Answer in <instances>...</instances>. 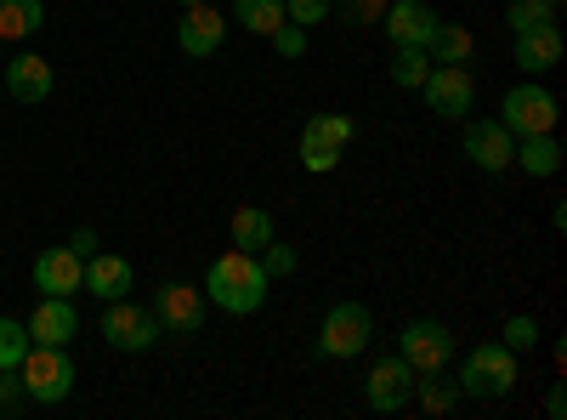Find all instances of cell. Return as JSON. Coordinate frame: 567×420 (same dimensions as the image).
<instances>
[{
  "mask_svg": "<svg viewBox=\"0 0 567 420\" xmlns=\"http://www.w3.org/2000/svg\"><path fill=\"white\" fill-rule=\"evenodd\" d=\"M398 358L414 369V376H437V369L454 363V330L443 318H414L398 330Z\"/></svg>",
  "mask_w": 567,
  "mask_h": 420,
  "instance_id": "5",
  "label": "cell"
},
{
  "mask_svg": "<svg viewBox=\"0 0 567 420\" xmlns=\"http://www.w3.org/2000/svg\"><path fill=\"white\" fill-rule=\"evenodd\" d=\"M80 256H97V227H74V239H69Z\"/></svg>",
  "mask_w": 567,
  "mask_h": 420,
  "instance_id": "35",
  "label": "cell"
},
{
  "mask_svg": "<svg viewBox=\"0 0 567 420\" xmlns=\"http://www.w3.org/2000/svg\"><path fill=\"white\" fill-rule=\"evenodd\" d=\"M109 313H103V336H109V347H120V352H148V347H159V318H154V307H136L131 296H120V301H103Z\"/></svg>",
  "mask_w": 567,
  "mask_h": 420,
  "instance_id": "8",
  "label": "cell"
},
{
  "mask_svg": "<svg viewBox=\"0 0 567 420\" xmlns=\"http://www.w3.org/2000/svg\"><path fill=\"white\" fill-rule=\"evenodd\" d=\"M45 23L40 0H0V40H29Z\"/></svg>",
  "mask_w": 567,
  "mask_h": 420,
  "instance_id": "22",
  "label": "cell"
},
{
  "mask_svg": "<svg viewBox=\"0 0 567 420\" xmlns=\"http://www.w3.org/2000/svg\"><path fill=\"white\" fill-rule=\"evenodd\" d=\"M52 85H58L52 63L34 58V52H23V58L7 63V91H12V103H23V109H40L45 98H52Z\"/></svg>",
  "mask_w": 567,
  "mask_h": 420,
  "instance_id": "17",
  "label": "cell"
},
{
  "mask_svg": "<svg viewBox=\"0 0 567 420\" xmlns=\"http://www.w3.org/2000/svg\"><path fill=\"white\" fill-rule=\"evenodd\" d=\"M29 347H34V341H29V324H18V318H0V369H18Z\"/></svg>",
  "mask_w": 567,
  "mask_h": 420,
  "instance_id": "28",
  "label": "cell"
},
{
  "mask_svg": "<svg viewBox=\"0 0 567 420\" xmlns=\"http://www.w3.org/2000/svg\"><path fill=\"white\" fill-rule=\"evenodd\" d=\"M511 165H523L528 176H556V171H561V143H556V131L516 136V154H511Z\"/></svg>",
  "mask_w": 567,
  "mask_h": 420,
  "instance_id": "19",
  "label": "cell"
},
{
  "mask_svg": "<svg viewBox=\"0 0 567 420\" xmlns=\"http://www.w3.org/2000/svg\"><path fill=\"white\" fill-rule=\"evenodd\" d=\"M0 63H7V40H0Z\"/></svg>",
  "mask_w": 567,
  "mask_h": 420,
  "instance_id": "37",
  "label": "cell"
},
{
  "mask_svg": "<svg viewBox=\"0 0 567 420\" xmlns=\"http://www.w3.org/2000/svg\"><path fill=\"white\" fill-rule=\"evenodd\" d=\"M284 18L301 23V29H312V23H323V18H336V0H284Z\"/></svg>",
  "mask_w": 567,
  "mask_h": 420,
  "instance_id": "31",
  "label": "cell"
},
{
  "mask_svg": "<svg viewBox=\"0 0 567 420\" xmlns=\"http://www.w3.org/2000/svg\"><path fill=\"white\" fill-rule=\"evenodd\" d=\"M176 7H199V0H176Z\"/></svg>",
  "mask_w": 567,
  "mask_h": 420,
  "instance_id": "38",
  "label": "cell"
},
{
  "mask_svg": "<svg viewBox=\"0 0 567 420\" xmlns=\"http://www.w3.org/2000/svg\"><path fill=\"white\" fill-rule=\"evenodd\" d=\"M301 165H307L312 176H329V171L341 165V154H336V148H301Z\"/></svg>",
  "mask_w": 567,
  "mask_h": 420,
  "instance_id": "34",
  "label": "cell"
},
{
  "mask_svg": "<svg viewBox=\"0 0 567 420\" xmlns=\"http://www.w3.org/2000/svg\"><path fill=\"white\" fill-rule=\"evenodd\" d=\"M18 381H23V398L29 403H63L74 392V381H80V369H74L69 347H40L34 341L23 352V363H18Z\"/></svg>",
  "mask_w": 567,
  "mask_h": 420,
  "instance_id": "2",
  "label": "cell"
},
{
  "mask_svg": "<svg viewBox=\"0 0 567 420\" xmlns=\"http://www.w3.org/2000/svg\"><path fill=\"white\" fill-rule=\"evenodd\" d=\"M205 301L210 307H221V313H233V318H250V313H261V301H267V290H272V278H267V267H261V256H250V250H221L210 267H205Z\"/></svg>",
  "mask_w": 567,
  "mask_h": 420,
  "instance_id": "1",
  "label": "cell"
},
{
  "mask_svg": "<svg viewBox=\"0 0 567 420\" xmlns=\"http://www.w3.org/2000/svg\"><path fill=\"white\" fill-rule=\"evenodd\" d=\"M425 58H432V63H471V29L437 23L432 40H425Z\"/></svg>",
  "mask_w": 567,
  "mask_h": 420,
  "instance_id": "23",
  "label": "cell"
},
{
  "mask_svg": "<svg viewBox=\"0 0 567 420\" xmlns=\"http://www.w3.org/2000/svg\"><path fill=\"white\" fill-rule=\"evenodd\" d=\"M267 40H272V52H278V58H290V63H296V58H307V29H301V23H290V18H284Z\"/></svg>",
  "mask_w": 567,
  "mask_h": 420,
  "instance_id": "30",
  "label": "cell"
},
{
  "mask_svg": "<svg viewBox=\"0 0 567 420\" xmlns=\"http://www.w3.org/2000/svg\"><path fill=\"white\" fill-rule=\"evenodd\" d=\"M227 40V18L210 7V0H199V7H182V23H176V45L187 58H216Z\"/></svg>",
  "mask_w": 567,
  "mask_h": 420,
  "instance_id": "13",
  "label": "cell"
},
{
  "mask_svg": "<svg viewBox=\"0 0 567 420\" xmlns=\"http://www.w3.org/2000/svg\"><path fill=\"white\" fill-rule=\"evenodd\" d=\"M545 414H550V420H561V414H567V392H561V381L550 387V398H545Z\"/></svg>",
  "mask_w": 567,
  "mask_h": 420,
  "instance_id": "36",
  "label": "cell"
},
{
  "mask_svg": "<svg viewBox=\"0 0 567 420\" xmlns=\"http://www.w3.org/2000/svg\"><path fill=\"white\" fill-rule=\"evenodd\" d=\"M205 290L199 285H182V278H165L154 290V318L165 336H199L205 330Z\"/></svg>",
  "mask_w": 567,
  "mask_h": 420,
  "instance_id": "9",
  "label": "cell"
},
{
  "mask_svg": "<svg viewBox=\"0 0 567 420\" xmlns=\"http://www.w3.org/2000/svg\"><path fill=\"white\" fill-rule=\"evenodd\" d=\"M352 136H358V120L352 114H312L301 125V148H336V154H347Z\"/></svg>",
  "mask_w": 567,
  "mask_h": 420,
  "instance_id": "20",
  "label": "cell"
},
{
  "mask_svg": "<svg viewBox=\"0 0 567 420\" xmlns=\"http://www.w3.org/2000/svg\"><path fill=\"white\" fill-rule=\"evenodd\" d=\"M414 398H420L425 414H449V409L460 403V387L443 381V369H437V376H414Z\"/></svg>",
  "mask_w": 567,
  "mask_h": 420,
  "instance_id": "25",
  "label": "cell"
},
{
  "mask_svg": "<svg viewBox=\"0 0 567 420\" xmlns=\"http://www.w3.org/2000/svg\"><path fill=\"white\" fill-rule=\"evenodd\" d=\"M465 125V160L477 165V171H488V176H499V171H511V154H516V136L499 125V114L494 120H460Z\"/></svg>",
  "mask_w": 567,
  "mask_h": 420,
  "instance_id": "10",
  "label": "cell"
},
{
  "mask_svg": "<svg viewBox=\"0 0 567 420\" xmlns=\"http://www.w3.org/2000/svg\"><path fill=\"white\" fill-rule=\"evenodd\" d=\"M233 245L250 250V256H261V250L272 245V216H267L261 205H239V211H233Z\"/></svg>",
  "mask_w": 567,
  "mask_h": 420,
  "instance_id": "21",
  "label": "cell"
},
{
  "mask_svg": "<svg viewBox=\"0 0 567 420\" xmlns=\"http://www.w3.org/2000/svg\"><path fill=\"white\" fill-rule=\"evenodd\" d=\"M425 74H432V58H425V45H398V58H392V80L403 91H420Z\"/></svg>",
  "mask_w": 567,
  "mask_h": 420,
  "instance_id": "27",
  "label": "cell"
},
{
  "mask_svg": "<svg viewBox=\"0 0 567 420\" xmlns=\"http://www.w3.org/2000/svg\"><path fill=\"white\" fill-rule=\"evenodd\" d=\"M233 23L250 34H272L284 23V0H233Z\"/></svg>",
  "mask_w": 567,
  "mask_h": 420,
  "instance_id": "24",
  "label": "cell"
},
{
  "mask_svg": "<svg viewBox=\"0 0 567 420\" xmlns=\"http://www.w3.org/2000/svg\"><path fill=\"white\" fill-rule=\"evenodd\" d=\"M561 52H567V45H561V29H556V23H539V29H523V34H516L511 63L523 69L528 80H539V74H550V69L561 63Z\"/></svg>",
  "mask_w": 567,
  "mask_h": 420,
  "instance_id": "16",
  "label": "cell"
},
{
  "mask_svg": "<svg viewBox=\"0 0 567 420\" xmlns=\"http://www.w3.org/2000/svg\"><path fill=\"white\" fill-rule=\"evenodd\" d=\"M374 341V313L363 301H336L318 324V352L323 358H358Z\"/></svg>",
  "mask_w": 567,
  "mask_h": 420,
  "instance_id": "4",
  "label": "cell"
},
{
  "mask_svg": "<svg viewBox=\"0 0 567 420\" xmlns=\"http://www.w3.org/2000/svg\"><path fill=\"white\" fill-rule=\"evenodd\" d=\"M556 12H561V0H511V7H505V23H511V34H523V29L556 23Z\"/></svg>",
  "mask_w": 567,
  "mask_h": 420,
  "instance_id": "26",
  "label": "cell"
},
{
  "mask_svg": "<svg viewBox=\"0 0 567 420\" xmlns=\"http://www.w3.org/2000/svg\"><path fill=\"white\" fill-rule=\"evenodd\" d=\"M341 23H352V29H369V23H381V12H386V0H341Z\"/></svg>",
  "mask_w": 567,
  "mask_h": 420,
  "instance_id": "32",
  "label": "cell"
},
{
  "mask_svg": "<svg viewBox=\"0 0 567 420\" xmlns=\"http://www.w3.org/2000/svg\"><path fill=\"white\" fill-rule=\"evenodd\" d=\"M131 285H136V273L125 256H103V250L85 256V290L97 301H120V296H131Z\"/></svg>",
  "mask_w": 567,
  "mask_h": 420,
  "instance_id": "18",
  "label": "cell"
},
{
  "mask_svg": "<svg viewBox=\"0 0 567 420\" xmlns=\"http://www.w3.org/2000/svg\"><path fill=\"white\" fill-rule=\"evenodd\" d=\"M437 23L443 18L432 0H386V12H381V29L392 34V45H425Z\"/></svg>",
  "mask_w": 567,
  "mask_h": 420,
  "instance_id": "14",
  "label": "cell"
},
{
  "mask_svg": "<svg viewBox=\"0 0 567 420\" xmlns=\"http://www.w3.org/2000/svg\"><path fill=\"white\" fill-rule=\"evenodd\" d=\"M261 267H267V278H290V273L301 267V256H296L290 245H278V239H272V245L261 250Z\"/></svg>",
  "mask_w": 567,
  "mask_h": 420,
  "instance_id": "33",
  "label": "cell"
},
{
  "mask_svg": "<svg viewBox=\"0 0 567 420\" xmlns=\"http://www.w3.org/2000/svg\"><path fill=\"white\" fill-rule=\"evenodd\" d=\"M420 98H425V109H432L437 120H471V109H477V80H471L465 63H432Z\"/></svg>",
  "mask_w": 567,
  "mask_h": 420,
  "instance_id": "7",
  "label": "cell"
},
{
  "mask_svg": "<svg viewBox=\"0 0 567 420\" xmlns=\"http://www.w3.org/2000/svg\"><path fill=\"white\" fill-rule=\"evenodd\" d=\"M539 318H528V313H516V318H505V330H499V341L511 347V352H534L539 347Z\"/></svg>",
  "mask_w": 567,
  "mask_h": 420,
  "instance_id": "29",
  "label": "cell"
},
{
  "mask_svg": "<svg viewBox=\"0 0 567 420\" xmlns=\"http://www.w3.org/2000/svg\"><path fill=\"white\" fill-rule=\"evenodd\" d=\"M460 398H505L516 387V352L505 341H483L460 358V376H454Z\"/></svg>",
  "mask_w": 567,
  "mask_h": 420,
  "instance_id": "3",
  "label": "cell"
},
{
  "mask_svg": "<svg viewBox=\"0 0 567 420\" xmlns=\"http://www.w3.org/2000/svg\"><path fill=\"white\" fill-rule=\"evenodd\" d=\"M556 91L539 85V80H523V85H511L505 98H499V125L511 136H534V131H556Z\"/></svg>",
  "mask_w": 567,
  "mask_h": 420,
  "instance_id": "6",
  "label": "cell"
},
{
  "mask_svg": "<svg viewBox=\"0 0 567 420\" xmlns=\"http://www.w3.org/2000/svg\"><path fill=\"white\" fill-rule=\"evenodd\" d=\"M409 398H414V369L398 352L374 358V369H369V409L374 414H398V409H409Z\"/></svg>",
  "mask_w": 567,
  "mask_h": 420,
  "instance_id": "11",
  "label": "cell"
},
{
  "mask_svg": "<svg viewBox=\"0 0 567 420\" xmlns=\"http://www.w3.org/2000/svg\"><path fill=\"white\" fill-rule=\"evenodd\" d=\"M80 336V313L69 307V296H40L29 313V341L40 347H69Z\"/></svg>",
  "mask_w": 567,
  "mask_h": 420,
  "instance_id": "15",
  "label": "cell"
},
{
  "mask_svg": "<svg viewBox=\"0 0 567 420\" xmlns=\"http://www.w3.org/2000/svg\"><path fill=\"white\" fill-rule=\"evenodd\" d=\"M34 290L40 296H74L85 290V256L74 245H52L34 256Z\"/></svg>",
  "mask_w": 567,
  "mask_h": 420,
  "instance_id": "12",
  "label": "cell"
}]
</instances>
